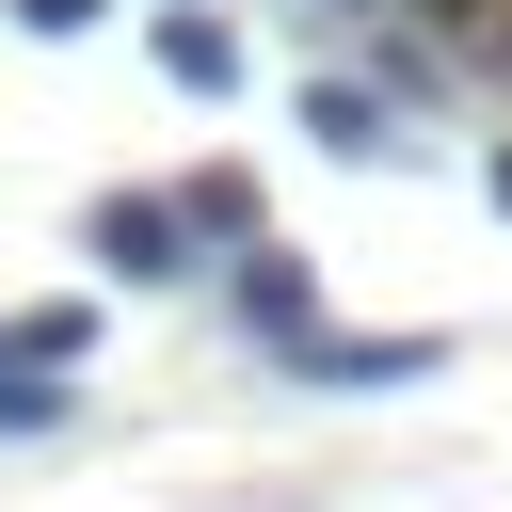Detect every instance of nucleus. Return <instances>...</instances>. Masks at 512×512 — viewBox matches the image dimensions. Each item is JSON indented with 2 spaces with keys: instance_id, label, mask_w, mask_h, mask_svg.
I'll list each match as a JSON object with an SVG mask.
<instances>
[{
  "instance_id": "obj_1",
  "label": "nucleus",
  "mask_w": 512,
  "mask_h": 512,
  "mask_svg": "<svg viewBox=\"0 0 512 512\" xmlns=\"http://www.w3.org/2000/svg\"><path fill=\"white\" fill-rule=\"evenodd\" d=\"M192 240H208V224H192V208H160V192H96V208H80V256H96L112 288H176V272H192Z\"/></svg>"
},
{
  "instance_id": "obj_2",
  "label": "nucleus",
  "mask_w": 512,
  "mask_h": 512,
  "mask_svg": "<svg viewBox=\"0 0 512 512\" xmlns=\"http://www.w3.org/2000/svg\"><path fill=\"white\" fill-rule=\"evenodd\" d=\"M224 304H240V336H256V352H304V336H320V288H304V256H288L272 224L240 240V272H224Z\"/></svg>"
},
{
  "instance_id": "obj_3",
  "label": "nucleus",
  "mask_w": 512,
  "mask_h": 512,
  "mask_svg": "<svg viewBox=\"0 0 512 512\" xmlns=\"http://www.w3.org/2000/svg\"><path fill=\"white\" fill-rule=\"evenodd\" d=\"M448 368V336H304L288 352V384H432Z\"/></svg>"
},
{
  "instance_id": "obj_4",
  "label": "nucleus",
  "mask_w": 512,
  "mask_h": 512,
  "mask_svg": "<svg viewBox=\"0 0 512 512\" xmlns=\"http://www.w3.org/2000/svg\"><path fill=\"white\" fill-rule=\"evenodd\" d=\"M144 48H160V80H176V96H240V16H208V0H176V16L144 32Z\"/></svg>"
},
{
  "instance_id": "obj_5",
  "label": "nucleus",
  "mask_w": 512,
  "mask_h": 512,
  "mask_svg": "<svg viewBox=\"0 0 512 512\" xmlns=\"http://www.w3.org/2000/svg\"><path fill=\"white\" fill-rule=\"evenodd\" d=\"M304 128H320L336 160H400V128H384V96H368V80H304Z\"/></svg>"
},
{
  "instance_id": "obj_6",
  "label": "nucleus",
  "mask_w": 512,
  "mask_h": 512,
  "mask_svg": "<svg viewBox=\"0 0 512 512\" xmlns=\"http://www.w3.org/2000/svg\"><path fill=\"white\" fill-rule=\"evenodd\" d=\"M48 416H64V368H48V352L0 320V432H48Z\"/></svg>"
},
{
  "instance_id": "obj_7",
  "label": "nucleus",
  "mask_w": 512,
  "mask_h": 512,
  "mask_svg": "<svg viewBox=\"0 0 512 512\" xmlns=\"http://www.w3.org/2000/svg\"><path fill=\"white\" fill-rule=\"evenodd\" d=\"M192 224L208 240H256V176H192Z\"/></svg>"
},
{
  "instance_id": "obj_8",
  "label": "nucleus",
  "mask_w": 512,
  "mask_h": 512,
  "mask_svg": "<svg viewBox=\"0 0 512 512\" xmlns=\"http://www.w3.org/2000/svg\"><path fill=\"white\" fill-rule=\"evenodd\" d=\"M16 336H32V352H48V368H80V352H96V304H32V320H16Z\"/></svg>"
},
{
  "instance_id": "obj_9",
  "label": "nucleus",
  "mask_w": 512,
  "mask_h": 512,
  "mask_svg": "<svg viewBox=\"0 0 512 512\" xmlns=\"http://www.w3.org/2000/svg\"><path fill=\"white\" fill-rule=\"evenodd\" d=\"M112 0H16V32H96Z\"/></svg>"
},
{
  "instance_id": "obj_10",
  "label": "nucleus",
  "mask_w": 512,
  "mask_h": 512,
  "mask_svg": "<svg viewBox=\"0 0 512 512\" xmlns=\"http://www.w3.org/2000/svg\"><path fill=\"white\" fill-rule=\"evenodd\" d=\"M480 192H496V208H512V144H496V160H480Z\"/></svg>"
},
{
  "instance_id": "obj_11",
  "label": "nucleus",
  "mask_w": 512,
  "mask_h": 512,
  "mask_svg": "<svg viewBox=\"0 0 512 512\" xmlns=\"http://www.w3.org/2000/svg\"><path fill=\"white\" fill-rule=\"evenodd\" d=\"M432 16H480V0H432Z\"/></svg>"
},
{
  "instance_id": "obj_12",
  "label": "nucleus",
  "mask_w": 512,
  "mask_h": 512,
  "mask_svg": "<svg viewBox=\"0 0 512 512\" xmlns=\"http://www.w3.org/2000/svg\"><path fill=\"white\" fill-rule=\"evenodd\" d=\"M336 16H368V0H336Z\"/></svg>"
}]
</instances>
